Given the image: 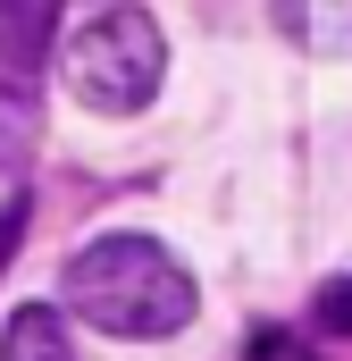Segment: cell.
<instances>
[{
  "mask_svg": "<svg viewBox=\"0 0 352 361\" xmlns=\"http://www.w3.org/2000/svg\"><path fill=\"white\" fill-rule=\"evenodd\" d=\"M68 302L76 319L101 336H126V345H160L193 319V269L176 261L168 244L151 235H92L84 252L68 261Z\"/></svg>",
  "mask_w": 352,
  "mask_h": 361,
  "instance_id": "cell-1",
  "label": "cell"
},
{
  "mask_svg": "<svg viewBox=\"0 0 352 361\" xmlns=\"http://www.w3.org/2000/svg\"><path fill=\"white\" fill-rule=\"evenodd\" d=\"M68 92L101 109V118H134L160 76H168V34L151 25V8H101L92 25H76V42L59 51Z\"/></svg>",
  "mask_w": 352,
  "mask_h": 361,
  "instance_id": "cell-2",
  "label": "cell"
},
{
  "mask_svg": "<svg viewBox=\"0 0 352 361\" xmlns=\"http://www.w3.org/2000/svg\"><path fill=\"white\" fill-rule=\"evenodd\" d=\"M277 25L310 59H352V0H277Z\"/></svg>",
  "mask_w": 352,
  "mask_h": 361,
  "instance_id": "cell-3",
  "label": "cell"
},
{
  "mask_svg": "<svg viewBox=\"0 0 352 361\" xmlns=\"http://www.w3.org/2000/svg\"><path fill=\"white\" fill-rule=\"evenodd\" d=\"M0 361H76V336H68V319L51 302H25L0 328Z\"/></svg>",
  "mask_w": 352,
  "mask_h": 361,
  "instance_id": "cell-4",
  "label": "cell"
},
{
  "mask_svg": "<svg viewBox=\"0 0 352 361\" xmlns=\"http://www.w3.org/2000/svg\"><path fill=\"white\" fill-rule=\"evenodd\" d=\"M51 25H59V0H0V59L34 68L51 51Z\"/></svg>",
  "mask_w": 352,
  "mask_h": 361,
  "instance_id": "cell-5",
  "label": "cell"
},
{
  "mask_svg": "<svg viewBox=\"0 0 352 361\" xmlns=\"http://www.w3.org/2000/svg\"><path fill=\"white\" fill-rule=\"evenodd\" d=\"M42 143V101L25 76H0V169H25Z\"/></svg>",
  "mask_w": 352,
  "mask_h": 361,
  "instance_id": "cell-6",
  "label": "cell"
},
{
  "mask_svg": "<svg viewBox=\"0 0 352 361\" xmlns=\"http://www.w3.org/2000/svg\"><path fill=\"white\" fill-rule=\"evenodd\" d=\"M244 361H319V353H310L302 336H285V328H260V336H252V353H244Z\"/></svg>",
  "mask_w": 352,
  "mask_h": 361,
  "instance_id": "cell-7",
  "label": "cell"
},
{
  "mask_svg": "<svg viewBox=\"0 0 352 361\" xmlns=\"http://www.w3.org/2000/svg\"><path fill=\"white\" fill-rule=\"evenodd\" d=\"M319 328H327V336H352V277H336V286L319 294Z\"/></svg>",
  "mask_w": 352,
  "mask_h": 361,
  "instance_id": "cell-8",
  "label": "cell"
}]
</instances>
